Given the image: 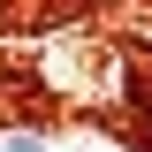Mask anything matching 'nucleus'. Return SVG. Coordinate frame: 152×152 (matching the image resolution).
<instances>
[{
  "instance_id": "nucleus-1",
  "label": "nucleus",
  "mask_w": 152,
  "mask_h": 152,
  "mask_svg": "<svg viewBox=\"0 0 152 152\" xmlns=\"http://www.w3.org/2000/svg\"><path fill=\"white\" fill-rule=\"evenodd\" d=\"M8 152H46V137H8Z\"/></svg>"
}]
</instances>
